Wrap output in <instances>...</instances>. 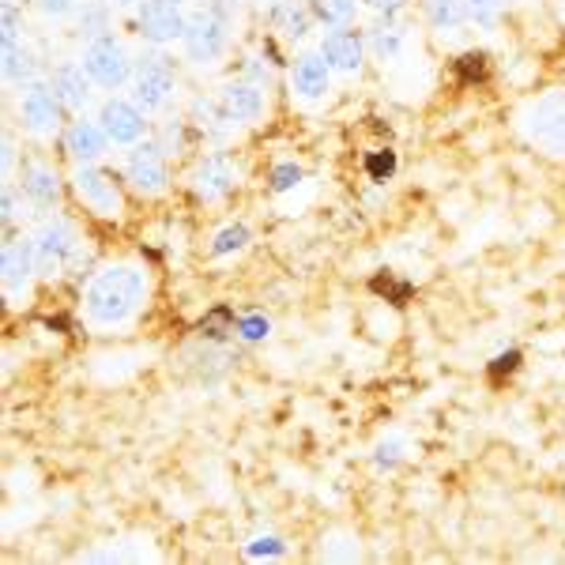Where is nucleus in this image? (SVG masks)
Wrapping results in <instances>:
<instances>
[{
    "instance_id": "f257e3e1",
    "label": "nucleus",
    "mask_w": 565,
    "mask_h": 565,
    "mask_svg": "<svg viewBox=\"0 0 565 565\" xmlns=\"http://www.w3.org/2000/svg\"><path fill=\"white\" fill-rule=\"evenodd\" d=\"M143 302H148V271L136 268V264H114V268H103L90 279L84 309L90 324L117 328L129 324L143 309Z\"/></svg>"
},
{
    "instance_id": "f03ea898",
    "label": "nucleus",
    "mask_w": 565,
    "mask_h": 565,
    "mask_svg": "<svg viewBox=\"0 0 565 565\" xmlns=\"http://www.w3.org/2000/svg\"><path fill=\"white\" fill-rule=\"evenodd\" d=\"M524 136L546 154H565V90L543 95L524 114Z\"/></svg>"
},
{
    "instance_id": "7ed1b4c3",
    "label": "nucleus",
    "mask_w": 565,
    "mask_h": 565,
    "mask_svg": "<svg viewBox=\"0 0 565 565\" xmlns=\"http://www.w3.org/2000/svg\"><path fill=\"white\" fill-rule=\"evenodd\" d=\"M136 26H140V34L148 42L167 45V42L185 39L189 15L181 12L178 0H140V8H136Z\"/></svg>"
},
{
    "instance_id": "20e7f679",
    "label": "nucleus",
    "mask_w": 565,
    "mask_h": 565,
    "mask_svg": "<svg viewBox=\"0 0 565 565\" xmlns=\"http://www.w3.org/2000/svg\"><path fill=\"white\" fill-rule=\"evenodd\" d=\"M84 68L98 87L117 90L125 79H129V53H125V45L117 39L98 34V39L84 50Z\"/></svg>"
},
{
    "instance_id": "39448f33",
    "label": "nucleus",
    "mask_w": 565,
    "mask_h": 565,
    "mask_svg": "<svg viewBox=\"0 0 565 565\" xmlns=\"http://www.w3.org/2000/svg\"><path fill=\"white\" fill-rule=\"evenodd\" d=\"M72 189H76V196L84 200L95 215H103V218L121 215V189L114 185V178L103 174V170H95L90 162H79L76 167V174H72Z\"/></svg>"
},
{
    "instance_id": "423d86ee",
    "label": "nucleus",
    "mask_w": 565,
    "mask_h": 565,
    "mask_svg": "<svg viewBox=\"0 0 565 565\" xmlns=\"http://www.w3.org/2000/svg\"><path fill=\"white\" fill-rule=\"evenodd\" d=\"M181 42H185L189 61H196V65H215L226 53V23L218 20L215 12H196V15H189L185 39Z\"/></svg>"
},
{
    "instance_id": "0eeeda50",
    "label": "nucleus",
    "mask_w": 565,
    "mask_h": 565,
    "mask_svg": "<svg viewBox=\"0 0 565 565\" xmlns=\"http://www.w3.org/2000/svg\"><path fill=\"white\" fill-rule=\"evenodd\" d=\"M72 249H76V231H72V223L65 218H53V223H45L39 234H34V260H39V276L53 279L61 268H65V260L72 257Z\"/></svg>"
},
{
    "instance_id": "6e6552de",
    "label": "nucleus",
    "mask_w": 565,
    "mask_h": 565,
    "mask_svg": "<svg viewBox=\"0 0 565 565\" xmlns=\"http://www.w3.org/2000/svg\"><path fill=\"white\" fill-rule=\"evenodd\" d=\"M125 178H129V185L136 193L143 196H154L167 189V162H162V151L154 148V143H140L132 154H129V167H125Z\"/></svg>"
},
{
    "instance_id": "1a4fd4ad",
    "label": "nucleus",
    "mask_w": 565,
    "mask_h": 565,
    "mask_svg": "<svg viewBox=\"0 0 565 565\" xmlns=\"http://www.w3.org/2000/svg\"><path fill=\"white\" fill-rule=\"evenodd\" d=\"M98 125L106 129V136L114 143H136L148 129V121H143V109L136 103H125V98H109L98 109Z\"/></svg>"
},
{
    "instance_id": "9d476101",
    "label": "nucleus",
    "mask_w": 565,
    "mask_h": 565,
    "mask_svg": "<svg viewBox=\"0 0 565 565\" xmlns=\"http://www.w3.org/2000/svg\"><path fill=\"white\" fill-rule=\"evenodd\" d=\"M39 260H34V242H8L4 257H0V276H4V290L12 298H23L31 287Z\"/></svg>"
},
{
    "instance_id": "9b49d317",
    "label": "nucleus",
    "mask_w": 565,
    "mask_h": 565,
    "mask_svg": "<svg viewBox=\"0 0 565 565\" xmlns=\"http://www.w3.org/2000/svg\"><path fill=\"white\" fill-rule=\"evenodd\" d=\"M20 114L31 132L50 136V132H57V125H61V98L53 95V87H31L20 103Z\"/></svg>"
},
{
    "instance_id": "f8f14e48",
    "label": "nucleus",
    "mask_w": 565,
    "mask_h": 565,
    "mask_svg": "<svg viewBox=\"0 0 565 565\" xmlns=\"http://www.w3.org/2000/svg\"><path fill=\"white\" fill-rule=\"evenodd\" d=\"M174 98V76H170L162 65H143L136 72L132 84V103L143 109V114H154Z\"/></svg>"
},
{
    "instance_id": "ddd939ff",
    "label": "nucleus",
    "mask_w": 565,
    "mask_h": 565,
    "mask_svg": "<svg viewBox=\"0 0 565 565\" xmlns=\"http://www.w3.org/2000/svg\"><path fill=\"white\" fill-rule=\"evenodd\" d=\"M362 53H366V45L351 31H332V34H324V42H321V57L328 61V68L343 72V76L362 68Z\"/></svg>"
},
{
    "instance_id": "4468645a",
    "label": "nucleus",
    "mask_w": 565,
    "mask_h": 565,
    "mask_svg": "<svg viewBox=\"0 0 565 565\" xmlns=\"http://www.w3.org/2000/svg\"><path fill=\"white\" fill-rule=\"evenodd\" d=\"M193 189H196V196H200V200H218V196H226V193L234 189V170H231V162H226L223 154H207V159L196 167V174H193Z\"/></svg>"
},
{
    "instance_id": "2eb2a0df",
    "label": "nucleus",
    "mask_w": 565,
    "mask_h": 565,
    "mask_svg": "<svg viewBox=\"0 0 565 565\" xmlns=\"http://www.w3.org/2000/svg\"><path fill=\"white\" fill-rule=\"evenodd\" d=\"M328 61L321 57V53H306V57L295 61V72H290V84H295V90L302 98H309V103H317V98L328 95Z\"/></svg>"
},
{
    "instance_id": "dca6fc26",
    "label": "nucleus",
    "mask_w": 565,
    "mask_h": 565,
    "mask_svg": "<svg viewBox=\"0 0 565 565\" xmlns=\"http://www.w3.org/2000/svg\"><path fill=\"white\" fill-rule=\"evenodd\" d=\"M218 103H223V114L231 121H257L264 114V95L253 84H226L218 90Z\"/></svg>"
},
{
    "instance_id": "f3484780",
    "label": "nucleus",
    "mask_w": 565,
    "mask_h": 565,
    "mask_svg": "<svg viewBox=\"0 0 565 565\" xmlns=\"http://www.w3.org/2000/svg\"><path fill=\"white\" fill-rule=\"evenodd\" d=\"M53 95L61 98V106L84 109L90 98V76L84 65H61L53 72Z\"/></svg>"
},
{
    "instance_id": "a211bd4d",
    "label": "nucleus",
    "mask_w": 565,
    "mask_h": 565,
    "mask_svg": "<svg viewBox=\"0 0 565 565\" xmlns=\"http://www.w3.org/2000/svg\"><path fill=\"white\" fill-rule=\"evenodd\" d=\"M106 129L103 125H95V121H76L68 129V136H65V148H68V154L72 159H79V162H95L98 154L106 151Z\"/></svg>"
},
{
    "instance_id": "6ab92c4d",
    "label": "nucleus",
    "mask_w": 565,
    "mask_h": 565,
    "mask_svg": "<svg viewBox=\"0 0 565 565\" xmlns=\"http://www.w3.org/2000/svg\"><path fill=\"white\" fill-rule=\"evenodd\" d=\"M34 72H39V65H34V53L20 42V34L4 39V79L8 84H31Z\"/></svg>"
},
{
    "instance_id": "aec40b11",
    "label": "nucleus",
    "mask_w": 565,
    "mask_h": 565,
    "mask_svg": "<svg viewBox=\"0 0 565 565\" xmlns=\"http://www.w3.org/2000/svg\"><path fill=\"white\" fill-rule=\"evenodd\" d=\"M23 189H26V196L34 200V204H42V207H50V204H57V196H61V178H57V170L53 167H31L23 174Z\"/></svg>"
},
{
    "instance_id": "412c9836",
    "label": "nucleus",
    "mask_w": 565,
    "mask_h": 565,
    "mask_svg": "<svg viewBox=\"0 0 565 565\" xmlns=\"http://www.w3.org/2000/svg\"><path fill=\"white\" fill-rule=\"evenodd\" d=\"M271 20H276V26L287 39H306V31H309V12L298 0H279Z\"/></svg>"
},
{
    "instance_id": "4be33fe9",
    "label": "nucleus",
    "mask_w": 565,
    "mask_h": 565,
    "mask_svg": "<svg viewBox=\"0 0 565 565\" xmlns=\"http://www.w3.org/2000/svg\"><path fill=\"white\" fill-rule=\"evenodd\" d=\"M426 20L434 31H457L468 20L463 15V0H426Z\"/></svg>"
},
{
    "instance_id": "5701e85b",
    "label": "nucleus",
    "mask_w": 565,
    "mask_h": 565,
    "mask_svg": "<svg viewBox=\"0 0 565 565\" xmlns=\"http://www.w3.org/2000/svg\"><path fill=\"white\" fill-rule=\"evenodd\" d=\"M501 8H505V0H463V15H468V23L482 26V31H494L498 20H501Z\"/></svg>"
},
{
    "instance_id": "b1692460",
    "label": "nucleus",
    "mask_w": 565,
    "mask_h": 565,
    "mask_svg": "<svg viewBox=\"0 0 565 565\" xmlns=\"http://www.w3.org/2000/svg\"><path fill=\"white\" fill-rule=\"evenodd\" d=\"M245 245H249V226L231 223V226H223V231L215 234L212 253H215V257H231V253H242Z\"/></svg>"
},
{
    "instance_id": "393cba45",
    "label": "nucleus",
    "mask_w": 565,
    "mask_h": 565,
    "mask_svg": "<svg viewBox=\"0 0 565 565\" xmlns=\"http://www.w3.org/2000/svg\"><path fill=\"white\" fill-rule=\"evenodd\" d=\"M399 50H404V31H399V26H377V31H373V53H377L381 61H396Z\"/></svg>"
},
{
    "instance_id": "a878e982",
    "label": "nucleus",
    "mask_w": 565,
    "mask_h": 565,
    "mask_svg": "<svg viewBox=\"0 0 565 565\" xmlns=\"http://www.w3.org/2000/svg\"><path fill=\"white\" fill-rule=\"evenodd\" d=\"M354 12H359V0H317V15H321L324 23H332V26L351 23Z\"/></svg>"
},
{
    "instance_id": "bb28decb",
    "label": "nucleus",
    "mask_w": 565,
    "mask_h": 565,
    "mask_svg": "<svg viewBox=\"0 0 565 565\" xmlns=\"http://www.w3.org/2000/svg\"><path fill=\"white\" fill-rule=\"evenodd\" d=\"M302 185V167H295V162H279L276 170H271V193H290V189Z\"/></svg>"
},
{
    "instance_id": "cd10ccee",
    "label": "nucleus",
    "mask_w": 565,
    "mask_h": 565,
    "mask_svg": "<svg viewBox=\"0 0 565 565\" xmlns=\"http://www.w3.org/2000/svg\"><path fill=\"white\" fill-rule=\"evenodd\" d=\"M366 170H370V178L373 181H385L392 170H396V154L392 151H377V154H370L366 159Z\"/></svg>"
},
{
    "instance_id": "c85d7f7f",
    "label": "nucleus",
    "mask_w": 565,
    "mask_h": 565,
    "mask_svg": "<svg viewBox=\"0 0 565 565\" xmlns=\"http://www.w3.org/2000/svg\"><path fill=\"white\" fill-rule=\"evenodd\" d=\"M268 317H260V313H249V317H242L238 321V335L242 340H264L268 335Z\"/></svg>"
},
{
    "instance_id": "c756f323",
    "label": "nucleus",
    "mask_w": 565,
    "mask_h": 565,
    "mask_svg": "<svg viewBox=\"0 0 565 565\" xmlns=\"http://www.w3.org/2000/svg\"><path fill=\"white\" fill-rule=\"evenodd\" d=\"M245 554H249V558H279L282 543L276 540V535H260V540H253L249 546H245Z\"/></svg>"
},
{
    "instance_id": "7c9ffc66",
    "label": "nucleus",
    "mask_w": 565,
    "mask_h": 565,
    "mask_svg": "<svg viewBox=\"0 0 565 565\" xmlns=\"http://www.w3.org/2000/svg\"><path fill=\"white\" fill-rule=\"evenodd\" d=\"M39 8L50 20H65V15L76 12V0H39Z\"/></svg>"
},
{
    "instance_id": "2f4dec72",
    "label": "nucleus",
    "mask_w": 565,
    "mask_h": 565,
    "mask_svg": "<svg viewBox=\"0 0 565 565\" xmlns=\"http://www.w3.org/2000/svg\"><path fill=\"white\" fill-rule=\"evenodd\" d=\"M399 457H404V441H381L377 445V463H381V468H392Z\"/></svg>"
},
{
    "instance_id": "473e14b6",
    "label": "nucleus",
    "mask_w": 565,
    "mask_h": 565,
    "mask_svg": "<svg viewBox=\"0 0 565 565\" xmlns=\"http://www.w3.org/2000/svg\"><path fill=\"white\" fill-rule=\"evenodd\" d=\"M366 4L373 8V12H381V15H396L399 8L407 4V0H366Z\"/></svg>"
},
{
    "instance_id": "72a5a7b5",
    "label": "nucleus",
    "mask_w": 565,
    "mask_h": 565,
    "mask_svg": "<svg viewBox=\"0 0 565 565\" xmlns=\"http://www.w3.org/2000/svg\"><path fill=\"white\" fill-rule=\"evenodd\" d=\"M4 218L12 223L15 218V196H12V185H4Z\"/></svg>"
},
{
    "instance_id": "f704fd0d",
    "label": "nucleus",
    "mask_w": 565,
    "mask_h": 565,
    "mask_svg": "<svg viewBox=\"0 0 565 565\" xmlns=\"http://www.w3.org/2000/svg\"><path fill=\"white\" fill-rule=\"evenodd\" d=\"M12 170V136H4V174Z\"/></svg>"
},
{
    "instance_id": "c9c22d12",
    "label": "nucleus",
    "mask_w": 565,
    "mask_h": 565,
    "mask_svg": "<svg viewBox=\"0 0 565 565\" xmlns=\"http://www.w3.org/2000/svg\"><path fill=\"white\" fill-rule=\"evenodd\" d=\"M114 4H129V0H114Z\"/></svg>"
},
{
    "instance_id": "e433bc0d",
    "label": "nucleus",
    "mask_w": 565,
    "mask_h": 565,
    "mask_svg": "<svg viewBox=\"0 0 565 565\" xmlns=\"http://www.w3.org/2000/svg\"><path fill=\"white\" fill-rule=\"evenodd\" d=\"M4 4H15V0H4Z\"/></svg>"
}]
</instances>
